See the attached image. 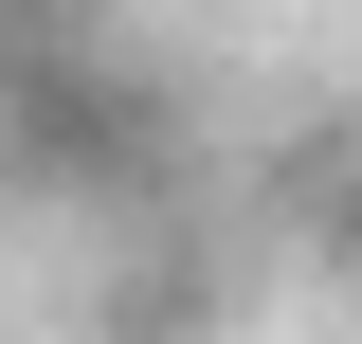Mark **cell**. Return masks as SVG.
I'll return each mask as SVG.
<instances>
[{"label":"cell","instance_id":"3957f363","mask_svg":"<svg viewBox=\"0 0 362 344\" xmlns=\"http://www.w3.org/2000/svg\"><path fill=\"white\" fill-rule=\"evenodd\" d=\"M344 236H362V200H344Z\"/></svg>","mask_w":362,"mask_h":344},{"label":"cell","instance_id":"7a4b0ae2","mask_svg":"<svg viewBox=\"0 0 362 344\" xmlns=\"http://www.w3.org/2000/svg\"><path fill=\"white\" fill-rule=\"evenodd\" d=\"M90 344H218V254L181 217H127V272L90 290Z\"/></svg>","mask_w":362,"mask_h":344},{"label":"cell","instance_id":"6da1fadb","mask_svg":"<svg viewBox=\"0 0 362 344\" xmlns=\"http://www.w3.org/2000/svg\"><path fill=\"white\" fill-rule=\"evenodd\" d=\"M0 217H181V91L90 0H0Z\"/></svg>","mask_w":362,"mask_h":344}]
</instances>
